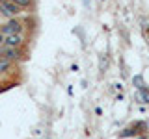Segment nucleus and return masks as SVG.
<instances>
[{"mask_svg":"<svg viewBox=\"0 0 149 139\" xmlns=\"http://www.w3.org/2000/svg\"><path fill=\"white\" fill-rule=\"evenodd\" d=\"M22 28H24V24H22L19 19H8L6 22L0 24V34H2L4 37L15 35V34H22Z\"/></svg>","mask_w":149,"mask_h":139,"instance_id":"f257e3e1","label":"nucleus"},{"mask_svg":"<svg viewBox=\"0 0 149 139\" xmlns=\"http://www.w3.org/2000/svg\"><path fill=\"white\" fill-rule=\"evenodd\" d=\"M22 9H19L15 4H11L9 0H0V15H2L4 19H17L19 15H21Z\"/></svg>","mask_w":149,"mask_h":139,"instance_id":"f03ea898","label":"nucleus"},{"mask_svg":"<svg viewBox=\"0 0 149 139\" xmlns=\"http://www.w3.org/2000/svg\"><path fill=\"white\" fill-rule=\"evenodd\" d=\"M0 58H4V59H9L11 63H15L19 61V59H22L24 58V52H22L21 48H11V46H0Z\"/></svg>","mask_w":149,"mask_h":139,"instance_id":"7ed1b4c3","label":"nucleus"},{"mask_svg":"<svg viewBox=\"0 0 149 139\" xmlns=\"http://www.w3.org/2000/svg\"><path fill=\"white\" fill-rule=\"evenodd\" d=\"M24 34H15V35H8L4 37V46H11V48H21L24 43Z\"/></svg>","mask_w":149,"mask_h":139,"instance_id":"20e7f679","label":"nucleus"},{"mask_svg":"<svg viewBox=\"0 0 149 139\" xmlns=\"http://www.w3.org/2000/svg\"><path fill=\"white\" fill-rule=\"evenodd\" d=\"M140 130L136 128V124H132V126H127L125 130H121L119 132V137H129V136H136Z\"/></svg>","mask_w":149,"mask_h":139,"instance_id":"39448f33","label":"nucleus"},{"mask_svg":"<svg viewBox=\"0 0 149 139\" xmlns=\"http://www.w3.org/2000/svg\"><path fill=\"white\" fill-rule=\"evenodd\" d=\"M13 69V63L9 61V59H4V58H0V74H6L9 72Z\"/></svg>","mask_w":149,"mask_h":139,"instance_id":"423d86ee","label":"nucleus"},{"mask_svg":"<svg viewBox=\"0 0 149 139\" xmlns=\"http://www.w3.org/2000/svg\"><path fill=\"white\" fill-rule=\"evenodd\" d=\"M9 2L15 4L19 9H26V8H30V6H32V0H9Z\"/></svg>","mask_w":149,"mask_h":139,"instance_id":"0eeeda50","label":"nucleus"},{"mask_svg":"<svg viewBox=\"0 0 149 139\" xmlns=\"http://www.w3.org/2000/svg\"><path fill=\"white\" fill-rule=\"evenodd\" d=\"M138 98H140V102H147V104H149V91L147 89H140Z\"/></svg>","mask_w":149,"mask_h":139,"instance_id":"6e6552de","label":"nucleus"},{"mask_svg":"<svg viewBox=\"0 0 149 139\" xmlns=\"http://www.w3.org/2000/svg\"><path fill=\"white\" fill-rule=\"evenodd\" d=\"M106 65H108V59H106V58H101V71H104Z\"/></svg>","mask_w":149,"mask_h":139,"instance_id":"1a4fd4ad","label":"nucleus"},{"mask_svg":"<svg viewBox=\"0 0 149 139\" xmlns=\"http://www.w3.org/2000/svg\"><path fill=\"white\" fill-rule=\"evenodd\" d=\"M134 82L138 83L136 87H140V89H143V82H142V78H140V76H136V78H134Z\"/></svg>","mask_w":149,"mask_h":139,"instance_id":"9d476101","label":"nucleus"},{"mask_svg":"<svg viewBox=\"0 0 149 139\" xmlns=\"http://www.w3.org/2000/svg\"><path fill=\"white\" fill-rule=\"evenodd\" d=\"M13 85H15V83H6V85H4V87H0V93H4L6 89H11Z\"/></svg>","mask_w":149,"mask_h":139,"instance_id":"9b49d317","label":"nucleus"},{"mask_svg":"<svg viewBox=\"0 0 149 139\" xmlns=\"http://www.w3.org/2000/svg\"><path fill=\"white\" fill-rule=\"evenodd\" d=\"M2 45H4V35L0 34V46H2Z\"/></svg>","mask_w":149,"mask_h":139,"instance_id":"f8f14e48","label":"nucleus"}]
</instances>
